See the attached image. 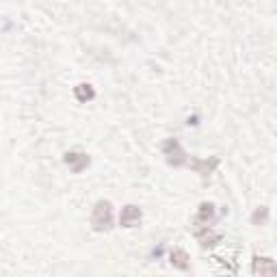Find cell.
<instances>
[{
    "label": "cell",
    "mask_w": 277,
    "mask_h": 277,
    "mask_svg": "<svg viewBox=\"0 0 277 277\" xmlns=\"http://www.w3.org/2000/svg\"><path fill=\"white\" fill-rule=\"evenodd\" d=\"M91 223L97 232L108 230L113 223V208L108 202H97V206L93 208V216H91Z\"/></svg>",
    "instance_id": "obj_1"
},
{
    "label": "cell",
    "mask_w": 277,
    "mask_h": 277,
    "mask_svg": "<svg viewBox=\"0 0 277 277\" xmlns=\"http://www.w3.org/2000/svg\"><path fill=\"white\" fill-rule=\"evenodd\" d=\"M120 221H122L124 227H134V225H138V221H141V210H138L136 206H126L124 210H122Z\"/></svg>",
    "instance_id": "obj_2"
},
{
    "label": "cell",
    "mask_w": 277,
    "mask_h": 277,
    "mask_svg": "<svg viewBox=\"0 0 277 277\" xmlns=\"http://www.w3.org/2000/svg\"><path fill=\"white\" fill-rule=\"evenodd\" d=\"M65 163L72 167L76 173H81L85 167L89 165V158H87L85 154H74V152H72V154H67V156H65Z\"/></svg>",
    "instance_id": "obj_3"
},
{
    "label": "cell",
    "mask_w": 277,
    "mask_h": 277,
    "mask_svg": "<svg viewBox=\"0 0 277 277\" xmlns=\"http://www.w3.org/2000/svg\"><path fill=\"white\" fill-rule=\"evenodd\" d=\"M186 260H189V255H186L184 251H180V249L171 253V262L175 266H180V269H186V266H189V264H186Z\"/></svg>",
    "instance_id": "obj_4"
},
{
    "label": "cell",
    "mask_w": 277,
    "mask_h": 277,
    "mask_svg": "<svg viewBox=\"0 0 277 277\" xmlns=\"http://www.w3.org/2000/svg\"><path fill=\"white\" fill-rule=\"evenodd\" d=\"M76 95L81 97V100H91V97H93V89L89 85H81L76 89Z\"/></svg>",
    "instance_id": "obj_5"
}]
</instances>
